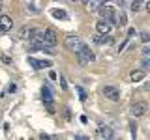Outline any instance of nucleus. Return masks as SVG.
Returning <instances> with one entry per match:
<instances>
[{
    "label": "nucleus",
    "mask_w": 150,
    "mask_h": 140,
    "mask_svg": "<svg viewBox=\"0 0 150 140\" xmlns=\"http://www.w3.org/2000/svg\"><path fill=\"white\" fill-rule=\"evenodd\" d=\"M43 37H45V47H54L58 43V36H56V32L51 30V28H47L43 32Z\"/></svg>",
    "instance_id": "obj_6"
},
{
    "label": "nucleus",
    "mask_w": 150,
    "mask_h": 140,
    "mask_svg": "<svg viewBox=\"0 0 150 140\" xmlns=\"http://www.w3.org/2000/svg\"><path fill=\"white\" fill-rule=\"evenodd\" d=\"M51 15H53L54 19H62V21H68L69 19V15L66 13V9H62V8H54V9H51Z\"/></svg>",
    "instance_id": "obj_13"
},
{
    "label": "nucleus",
    "mask_w": 150,
    "mask_h": 140,
    "mask_svg": "<svg viewBox=\"0 0 150 140\" xmlns=\"http://www.w3.org/2000/svg\"><path fill=\"white\" fill-rule=\"evenodd\" d=\"M144 78V71H133L131 73V80L133 82H141Z\"/></svg>",
    "instance_id": "obj_16"
},
{
    "label": "nucleus",
    "mask_w": 150,
    "mask_h": 140,
    "mask_svg": "<svg viewBox=\"0 0 150 140\" xmlns=\"http://www.w3.org/2000/svg\"><path fill=\"white\" fill-rule=\"evenodd\" d=\"M98 13H100V17L101 19H105V21H111V22H115V8H111V6H103L98 9Z\"/></svg>",
    "instance_id": "obj_4"
},
{
    "label": "nucleus",
    "mask_w": 150,
    "mask_h": 140,
    "mask_svg": "<svg viewBox=\"0 0 150 140\" xmlns=\"http://www.w3.org/2000/svg\"><path fill=\"white\" fill-rule=\"evenodd\" d=\"M2 60H4L6 64H11V58H9V56H2Z\"/></svg>",
    "instance_id": "obj_24"
},
{
    "label": "nucleus",
    "mask_w": 150,
    "mask_h": 140,
    "mask_svg": "<svg viewBox=\"0 0 150 140\" xmlns=\"http://www.w3.org/2000/svg\"><path fill=\"white\" fill-rule=\"evenodd\" d=\"M92 41H94V43H98V45H111L112 43V37L109 34H100V32H98V34L92 37Z\"/></svg>",
    "instance_id": "obj_10"
},
{
    "label": "nucleus",
    "mask_w": 150,
    "mask_h": 140,
    "mask_svg": "<svg viewBox=\"0 0 150 140\" xmlns=\"http://www.w3.org/2000/svg\"><path fill=\"white\" fill-rule=\"evenodd\" d=\"M103 93H105V97L111 99V101H118L120 99V90L116 86H105L103 88Z\"/></svg>",
    "instance_id": "obj_8"
},
{
    "label": "nucleus",
    "mask_w": 150,
    "mask_h": 140,
    "mask_svg": "<svg viewBox=\"0 0 150 140\" xmlns=\"http://www.w3.org/2000/svg\"><path fill=\"white\" fill-rule=\"evenodd\" d=\"M126 45H128V41H124V43H120V47H118V52H122V50L126 49Z\"/></svg>",
    "instance_id": "obj_22"
},
{
    "label": "nucleus",
    "mask_w": 150,
    "mask_h": 140,
    "mask_svg": "<svg viewBox=\"0 0 150 140\" xmlns=\"http://www.w3.org/2000/svg\"><path fill=\"white\" fill-rule=\"evenodd\" d=\"M13 28V21L8 15H0V32H9Z\"/></svg>",
    "instance_id": "obj_11"
},
{
    "label": "nucleus",
    "mask_w": 150,
    "mask_h": 140,
    "mask_svg": "<svg viewBox=\"0 0 150 140\" xmlns=\"http://www.w3.org/2000/svg\"><path fill=\"white\" fill-rule=\"evenodd\" d=\"M71 2H75V0H71Z\"/></svg>",
    "instance_id": "obj_31"
},
{
    "label": "nucleus",
    "mask_w": 150,
    "mask_h": 140,
    "mask_svg": "<svg viewBox=\"0 0 150 140\" xmlns=\"http://www.w3.org/2000/svg\"><path fill=\"white\" fill-rule=\"evenodd\" d=\"M28 64L34 69H45V67H51V65H53L51 60H36V58H32V56H28Z\"/></svg>",
    "instance_id": "obj_7"
},
{
    "label": "nucleus",
    "mask_w": 150,
    "mask_h": 140,
    "mask_svg": "<svg viewBox=\"0 0 150 140\" xmlns=\"http://www.w3.org/2000/svg\"><path fill=\"white\" fill-rule=\"evenodd\" d=\"M146 9H148V13H150V0L146 2Z\"/></svg>",
    "instance_id": "obj_27"
},
{
    "label": "nucleus",
    "mask_w": 150,
    "mask_h": 140,
    "mask_svg": "<svg viewBox=\"0 0 150 140\" xmlns=\"http://www.w3.org/2000/svg\"><path fill=\"white\" fill-rule=\"evenodd\" d=\"M135 36V30H133V28H129V30H128V37H133Z\"/></svg>",
    "instance_id": "obj_23"
},
{
    "label": "nucleus",
    "mask_w": 150,
    "mask_h": 140,
    "mask_svg": "<svg viewBox=\"0 0 150 140\" xmlns=\"http://www.w3.org/2000/svg\"><path fill=\"white\" fill-rule=\"evenodd\" d=\"M41 97H43V105L47 106V110H49V112H54V99H53V95H51L49 86H43V88H41Z\"/></svg>",
    "instance_id": "obj_1"
},
{
    "label": "nucleus",
    "mask_w": 150,
    "mask_h": 140,
    "mask_svg": "<svg viewBox=\"0 0 150 140\" xmlns=\"http://www.w3.org/2000/svg\"><path fill=\"white\" fill-rule=\"evenodd\" d=\"M0 114H2V108H0Z\"/></svg>",
    "instance_id": "obj_30"
},
{
    "label": "nucleus",
    "mask_w": 150,
    "mask_h": 140,
    "mask_svg": "<svg viewBox=\"0 0 150 140\" xmlns=\"http://www.w3.org/2000/svg\"><path fill=\"white\" fill-rule=\"evenodd\" d=\"M81 2H83V4H88V2H90V0H81Z\"/></svg>",
    "instance_id": "obj_28"
},
{
    "label": "nucleus",
    "mask_w": 150,
    "mask_h": 140,
    "mask_svg": "<svg viewBox=\"0 0 150 140\" xmlns=\"http://www.w3.org/2000/svg\"><path fill=\"white\" fill-rule=\"evenodd\" d=\"M77 56L81 58V62H94V60H96V56H94V52L90 50V47L84 45V43L81 45V49H79Z\"/></svg>",
    "instance_id": "obj_2"
},
{
    "label": "nucleus",
    "mask_w": 150,
    "mask_h": 140,
    "mask_svg": "<svg viewBox=\"0 0 150 140\" xmlns=\"http://www.w3.org/2000/svg\"><path fill=\"white\" fill-rule=\"evenodd\" d=\"M64 43H66V47H68V49L71 50V52L77 54V52H79V49H81V45H83V41L79 39L77 36H68Z\"/></svg>",
    "instance_id": "obj_3"
},
{
    "label": "nucleus",
    "mask_w": 150,
    "mask_h": 140,
    "mask_svg": "<svg viewBox=\"0 0 150 140\" xmlns=\"http://www.w3.org/2000/svg\"><path fill=\"white\" fill-rule=\"evenodd\" d=\"M34 32H36V30H34L32 26L25 24V26H21V28L17 30V39H21V41H28V39H30V36L34 34Z\"/></svg>",
    "instance_id": "obj_5"
},
{
    "label": "nucleus",
    "mask_w": 150,
    "mask_h": 140,
    "mask_svg": "<svg viewBox=\"0 0 150 140\" xmlns=\"http://www.w3.org/2000/svg\"><path fill=\"white\" fill-rule=\"evenodd\" d=\"M111 24H112L111 21H105V19H101V21L96 24V28H98V32H100V34H109L111 28H112Z\"/></svg>",
    "instance_id": "obj_12"
},
{
    "label": "nucleus",
    "mask_w": 150,
    "mask_h": 140,
    "mask_svg": "<svg viewBox=\"0 0 150 140\" xmlns=\"http://www.w3.org/2000/svg\"><path fill=\"white\" fill-rule=\"evenodd\" d=\"M28 11H30V13H38V11H36V8H34V6H28Z\"/></svg>",
    "instance_id": "obj_25"
},
{
    "label": "nucleus",
    "mask_w": 150,
    "mask_h": 140,
    "mask_svg": "<svg viewBox=\"0 0 150 140\" xmlns=\"http://www.w3.org/2000/svg\"><path fill=\"white\" fill-rule=\"evenodd\" d=\"M146 103L144 101H137L133 106H131V114L135 116V118H141V116H144V112H146Z\"/></svg>",
    "instance_id": "obj_9"
},
{
    "label": "nucleus",
    "mask_w": 150,
    "mask_h": 140,
    "mask_svg": "<svg viewBox=\"0 0 150 140\" xmlns=\"http://www.w3.org/2000/svg\"><path fill=\"white\" fill-rule=\"evenodd\" d=\"M139 37H141V41H144V43H148V41H150V34H148V32H141Z\"/></svg>",
    "instance_id": "obj_20"
},
{
    "label": "nucleus",
    "mask_w": 150,
    "mask_h": 140,
    "mask_svg": "<svg viewBox=\"0 0 150 140\" xmlns=\"http://www.w3.org/2000/svg\"><path fill=\"white\" fill-rule=\"evenodd\" d=\"M107 0H90V11H98Z\"/></svg>",
    "instance_id": "obj_15"
},
{
    "label": "nucleus",
    "mask_w": 150,
    "mask_h": 140,
    "mask_svg": "<svg viewBox=\"0 0 150 140\" xmlns=\"http://www.w3.org/2000/svg\"><path fill=\"white\" fill-rule=\"evenodd\" d=\"M0 11H2V0H0Z\"/></svg>",
    "instance_id": "obj_29"
},
{
    "label": "nucleus",
    "mask_w": 150,
    "mask_h": 140,
    "mask_svg": "<svg viewBox=\"0 0 150 140\" xmlns=\"http://www.w3.org/2000/svg\"><path fill=\"white\" fill-rule=\"evenodd\" d=\"M96 134H98L100 138H111V136H112V129H111V127H103V125H101V127H98Z\"/></svg>",
    "instance_id": "obj_14"
},
{
    "label": "nucleus",
    "mask_w": 150,
    "mask_h": 140,
    "mask_svg": "<svg viewBox=\"0 0 150 140\" xmlns=\"http://www.w3.org/2000/svg\"><path fill=\"white\" fill-rule=\"evenodd\" d=\"M141 4H143V0H133V2H131V11H139Z\"/></svg>",
    "instance_id": "obj_18"
},
{
    "label": "nucleus",
    "mask_w": 150,
    "mask_h": 140,
    "mask_svg": "<svg viewBox=\"0 0 150 140\" xmlns=\"http://www.w3.org/2000/svg\"><path fill=\"white\" fill-rule=\"evenodd\" d=\"M116 21H118L120 26H126V22H128V17H126V13L120 11V15H118V19H116Z\"/></svg>",
    "instance_id": "obj_17"
},
{
    "label": "nucleus",
    "mask_w": 150,
    "mask_h": 140,
    "mask_svg": "<svg viewBox=\"0 0 150 140\" xmlns=\"http://www.w3.org/2000/svg\"><path fill=\"white\" fill-rule=\"evenodd\" d=\"M60 88H62V90H68V82H66V78L62 75H60Z\"/></svg>",
    "instance_id": "obj_21"
},
{
    "label": "nucleus",
    "mask_w": 150,
    "mask_h": 140,
    "mask_svg": "<svg viewBox=\"0 0 150 140\" xmlns=\"http://www.w3.org/2000/svg\"><path fill=\"white\" fill-rule=\"evenodd\" d=\"M77 92H79V99H81V101H86V92H84L81 86H77Z\"/></svg>",
    "instance_id": "obj_19"
},
{
    "label": "nucleus",
    "mask_w": 150,
    "mask_h": 140,
    "mask_svg": "<svg viewBox=\"0 0 150 140\" xmlns=\"http://www.w3.org/2000/svg\"><path fill=\"white\" fill-rule=\"evenodd\" d=\"M144 90H146V92H150V82H146V84H144Z\"/></svg>",
    "instance_id": "obj_26"
}]
</instances>
